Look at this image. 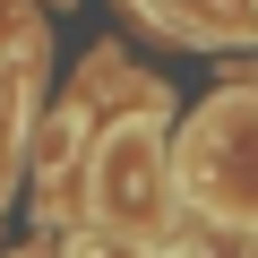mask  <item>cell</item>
<instances>
[{
  "instance_id": "cell-1",
  "label": "cell",
  "mask_w": 258,
  "mask_h": 258,
  "mask_svg": "<svg viewBox=\"0 0 258 258\" xmlns=\"http://www.w3.org/2000/svg\"><path fill=\"white\" fill-rule=\"evenodd\" d=\"M181 198L215 224H258V86L215 95L189 129H181Z\"/></svg>"
},
{
  "instance_id": "cell-2",
  "label": "cell",
  "mask_w": 258,
  "mask_h": 258,
  "mask_svg": "<svg viewBox=\"0 0 258 258\" xmlns=\"http://www.w3.org/2000/svg\"><path fill=\"white\" fill-rule=\"evenodd\" d=\"M86 207H95V224H120V232H138V241H164V232H172L181 172L164 164L155 112L103 129V147H95V164H86Z\"/></svg>"
},
{
  "instance_id": "cell-3",
  "label": "cell",
  "mask_w": 258,
  "mask_h": 258,
  "mask_svg": "<svg viewBox=\"0 0 258 258\" xmlns=\"http://www.w3.org/2000/svg\"><path fill=\"white\" fill-rule=\"evenodd\" d=\"M78 258H155V241H138V232L103 224V232H86V241H78Z\"/></svg>"
}]
</instances>
